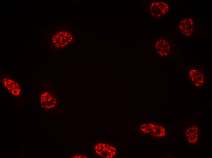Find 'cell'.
<instances>
[{
	"instance_id": "6da1fadb",
	"label": "cell",
	"mask_w": 212,
	"mask_h": 158,
	"mask_svg": "<svg viewBox=\"0 0 212 158\" xmlns=\"http://www.w3.org/2000/svg\"><path fill=\"white\" fill-rule=\"evenodd\" d=\"M171 3L168 1H154L149 4L148 11L154 18L158 19L169 12Z\"/></svg>"
},
{
	"instance_id": "7a4b0ae2",
	"label": "cell",
	"mask_w": 212,
	"mask_h": 158,
	"mask_svg": "<svg viewBox=\"0 0 212 158\" xmlns=\"http://www.w3.org/2000/svg\"><path fill=\"white\" fill-rule=\"evenodd\" d=\"M139 129L143 134L149 137L162 138L166 135L165 128L155 123H143L140 125Z\"/></svg>"
},
{
	"instance_id": "3957f363",
	"label": "cell",
	"mask_w": 212,
	"mask_h": 158,
	"mask_svg": "<svg viewBox=\"0 0 212 158\" xmlns=\"http://www.w3.org/2000/svg\"><path fill=\"white\" fill-rule=\"evenodd\" d=\"M154 46L155 53L161 57H165L171 55L175 45L171 40L161 38L156 40Z\"/></svg>"
},
{
	"instance_id": "277c9868",
	"label": "cell",
	"mask_w": 212,
	"mask_h": 158,
	"mask_svg": "<svg viewBox=\"0 0 212 158\" xmlns=\"http://www.w3.org/2000/svg\"><path fill=\"white\" fill-rule=\"evenodd\" d=\"M58 99L55 95L47 90L41 92L40 97L41 108L45 110H50L54 108L58 103Z\"/></svg>"
},
{
	"instance_id": "5b68a950",
	"label": "cell",
	"mask_w": 212,
	"mask_h": 158,
	"mask_svg": "<svg viewBox=\"0 0 212 158\" xmlns=\"http://www.w3.org/2000/svg\"><path fill=\"white\" fill-rule=\"evenodd\" d=\"M94 149L98 155L104 158L114 157L117 152L116 146L107 143L100 142L95 146Z\"/></svg>"
},
{
	"instance_id": "8992f818",
	"label": "cell",
	"mask_w": 212,
	"mask_h": 158,
	"mask_svg": "<svg viewBox=\"0 0 212 158\" xmlns=\"http://www.w3.org/2000/svg\"><path fill=\"white\" fill-rule=\"evenodd\" d=\"M194 22L193 16H185L179 21L178 29L182 36L189 38L193 35Z\"/></svg>"
},
{
	"instance_id": "52a82bcc",
	"label": "cell",
	"mask_w": 212,
	"mask_h": 158,
	"mask_svg": "<svg viewBox=\"0 0 212 158\" xmlns=\"http://www.w3.org/2000/svg\"><path fill=\"white\" fill-rule=\"evenodd\" d=\"M188 75L192 83L197 88L203 86L206 81V77L203 71L198 68L191 69Z\"/></svg>"
},
{
	"instance_id": "ba28073f",
	"label": "cell",
	"mask_w": 212,
	"mask_h": 158,
	"mask_svg": "<svg viewBox=\"0 0 212 158\" xmlns=\"http://www.w3.org/2000/svg\"><path fill=\"white\" fill-rule=\"evenodd\" d=\"M2 83L6 90L14 96H17L20 94L21 91V86L15 80L5 77L2 79Z\"/></svg>"
},
{
	"instance_id": "9c48e42d",
	"label": "cell",
	"mask_w": 212,
	"mask_h": 158,
	"mask_svg": "<svg viewBox=\"0 0 212 158\" xmlns=\"http://www.w3.org/2000/svg\"><path fill=\"white\" fill-rule=\"evenodd\" d=\"M185 133L186 139L189 143L194 144L197 142L199 136V129L197 126L188 127L185 130Z\"/></svg>"
},
{
	"instance_id": "30bf717a",
	"label": "cell",
	"mask_w": 212,
	"mask_h": 158,
	"mask_svg": "<svg viewBox=\"0 0 212 158\" xmlns=\"http://www.w3.org/2000/svg\"><path fill=\"white\" fill-rule=\"evenodd\" d=\"M69 35H71V33H69Z\"/></svg>"
}]
</instances>
